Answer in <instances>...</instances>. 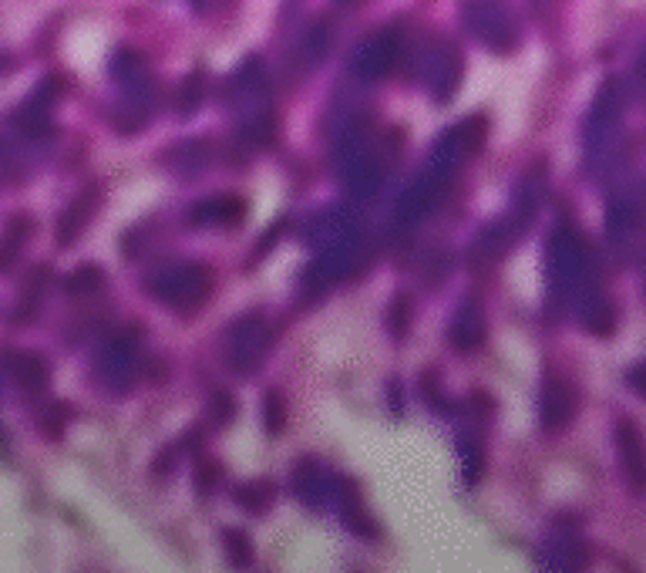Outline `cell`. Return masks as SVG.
I'll list each match as a JSON object with an SVG mask.
<instances>
[{
	"label": "cell",
	"instance_id": "obj_1",
	"mask_svg": "<svg viewBox=\"0 0 646 573\" xmlns=\"http://www.w3.org/2000/svg\"><path fill=\"white\" fill-rule=\"evenodd\" d=\"M589 277V250L576 229H556L549 244V284L556 294H573Z\"/></svg>",
	"mask_w": 646,
	"mask_h": 573
},
{
	"label": "cell",
	"instance_id": "obj_2",
	"mask_svg": "<svg viewBox=\"0 0 646 573\" xmlns=\"http://www.w3.org/2000/svg\"><path fill=\"white\" fill-rule=\"evenodd\" d=\"M152 294L179 310H192L199 307L209 294H212V274L202 264H182V267H169L166 274H159L152 280Z\"/></svg>",
	"mask_w": 646,
	"mask_h": 573
},
{
	"label": "cell",
	"instance_id": "obj_3",
	"mask_svg": "<svg viewBox=\"0 0 646 573\" xmlns=\"http://www.w3.org/2000/svg\"><path fill=\"white\" fill-rule=\"evenodd\" d=\"M267 348H270V327L264 324V317H246L232 327L226 355L236 372H252L264 362Z\"/></svg>",
	"mask_w": 646,
	"mask_h": 573
},
{
	"label": "cell",
	"instance_id": "obj_4",
	"mask_svg": "<svg viewBox=\"0 0 646 573\" xmlns=\"http://www.w3.org/2000/svg\"><path fill=\"white\" fill-rule=\"evenodd\" d=\"M468 28L491 48L508 51L515 48V28H511V14L505 11L501 0H475L468 4Z\"/></svg>",
	"mask_w": 646,
	"mask_h": 573
},
{
	"label": "cell",
	"instance_id": "obj_5",
	"mask_svg": "<svg viewBox=\"0 0 646 573\" xmlns=\"http://www.w3.org/2000/svg\"><path fill=\"white\" fill-rule=\"evenodd\" d=\"M616 458H619V470L629 490L646 493V438L629 418H619L616 425Z\"/></svg>",
	"mask_w": 646,
	"mask_h": 573
},
{
	"label": "cell",
	"instance_id": "obj_6",
	"mask_svg": "<svg viewBox=\"0 0 646 573\" xmlns=\"http://www.w3.org/2000/svg\"><path fill=\"white\" fill-rule=\"evenodd\" d=\"M398 58H401V38L395 31H380L364 41V48L354 58V68L360 78H380L398 65Z\"/></svg>",
	"mask_w": 646,
	"mask_h": 573
},
{
	"label": "cell",
	"instance_id": "obj_7",
	"mask_svg": "<svg viewBox=\"0 0 646 573\" xmlns=\"http://www.w3.org/2000/svg\"><path fill=\"white\" fill-rule=\"evenodd\" d=\"M539 412H543V425H546V432H556V428L569 425V422H573V415H576V395H573V388H569L563 378L549 375V378L543 382Z\"/></svg>",
	"mask_w": 646,
	"mask_h": 573
},
{
	"label": "cell",
	"instance_id": "obj_8",
	"mask_svg": "<svg viewBox=\"0 0 646 573\" xmlns=\"http://www.w3.org/2000/svg\"><path fill=\"white\" fill-rule=\"evenodd\" d=\"M546 573H586L589 566V546L579 536H556L543 550Z\"/></svg>",
	"mask_w": 646,
	"mask_h": 573
},
{
	"label": "cell",
	"instance_id": "obj_9",
	"mask_svg": "<svg viewBox=\"0 0 646 573\" xmlns=\"http://www.w3.org/2000/svg\"><path fill=\"white\" fill-rule=\"evenodd\" d=\"M458 81H461V55L448 45H438L428 61V88L435 91L438 101H448Z\"/></svg>",
	"mask_w": 646,
	"mask_h": 573
},
{
	"label": "cell",
	"instance_id": "obj_10",
	"mask_svg": "<svg viewBox=\"0 0 646 573\" xmlns=\"http://www.w3.org/2000/svg\"><path fill=\"white\" fill-rule=\"evenodd\" d=\"M95 206H98V189L95 186H88L81 196H74L71 199V206L61 213V219H58V240H61V247H68V244H74L78 240V234L81 229L91 223V216H95Z\"/></svg>",
	"mask_w": 646,
	"mask_h": 573
},
{
	"label": "cell",
	"instance_id": "obj_11",
	"mask_svg": "<svg viewBox=\"0 0 646 573\" xmlns=\"http://www.w3.org/2000/svg\"><path fill=\"white\" fill-rule=\"evenodd\" d=\"M242 213H246V202L239 196L222 192V196H212V199L196 202L192 213H189V219L199 223V226H232L236 219H242Z\"/></svg>",
	"mask_w": 646,
	"mask_h": 573
},
{
	"label": "cell",
	"instance_id": "obj_12",
	"mask_svg": "<svg viewBox=\"0 0 646 573\" xmlns=\"http://www.w3.org/2000/svg\"><path fill=\"white\" fill-rule=\"evenodd\" d=\"M485 337V314L478 300H465L455 310V324H451V340L458 352H475Z\"/></svg>",
	"mask_w": 646,
	"mask_h": 573
},
{
	"label": "cell",
	"instance_id": "obj_13",
	"mask_svg": "<svg viewBox=\"0 0 646 573\" xmlns=\"http://www.w3.org/2000/svg\"><path fill=\"white\" fill-rule=\"evenodd\" d=\"M31 229H34V219L31 216H14L8 223V229L0 234V270H11L14 267V260L21 257V250L31 240Z\"/></svg>",
	"mask_w": 646,
	"mask_h": 573
},
{
	"label": "cell",
	"instance_id": "obj_14",
	"mask_svg": "<svg viewBox=\"0 0 646 573\" xmlns=\"http://www.w3.org/2000/svg\"><path fill=\"white\" fill-rule=\"evenodd\" d=\"M344 176H347V189L354 196H370L380 186V166L374 159H364V156H354Z\"/></svg>",
	"mask_w": 646,
	"mask_h": 573
},
{
	"label": "cell",
	"instance_id": "obj_15",
	"mask_svg": "<svg viewBox=\"0 0 646 573\" xmlns=\"http://www.w3.org/2000/svg\"><path fill=\"white\" fill-rule=\"evenodd\" d=\"M583 324L593 330V334H609L613 324H616V314H613V304L603 300L599 294H593L583 307Z\"/></svg>",
	"mask_w": 646,
	"mask_h": 573
},
{
	"label": "cell",
	"instance_id": "obj_16",
	"mask_svg": "<svg viewBox=\"0 0 646 573\" xmlns=\"http://www.w3.org/2000/svg\"><path fill=\"white\" fill-rule=\"evenodd\" d=\"M636 219H639V209L626 199H616L606 213V226H609L613 237H629V229L636 226Z\"/></svg>",
	"mask_w": 646,
	"mask_h": 573
},
{
	"label": "cell",
	"instance_id": "obj_17",
	"mask_svg": "<svg viewBox=\"0 0 646 573\" xmlns=\"http://www.w3.org/2000/svg\"><path fill=\"white\" fill-rule=\"evenodd\" d=\"M18 378L28 392H41L48 385V365L41 355H21L18 358Z\"/></svg>",
	"mask_w": 646,
	"mask_h": 573
},
{
	"label": "cell",
	"instance_id": "obj_18",
	"mask_svg": "<svg viewBox=\"0 0 646 573\" xmlns=\"http://www.w3.org/2000/svg\"><path fill=\"white\" fill-rule=\"evenodd\" d=\"M206 88V75L202 71H196L186 85H182V101H179V115H192L199 105H202V91Z\"/></svg>",
	"mask_w": 646,
	"mask_h": 573
},
{
	"label": "cell",
	"instance_id": "obj_19",
	"mask_svg": "<svg viewBox=\"0 0 646 573\" xmlns=\"http://www.w3.org/2000/svg\"><path fill=\"white\" fill-rule=\"evenodd\" d=\"M222 543H226V550H229L232 566H249V560H252V546H249V540H246L239 530H226V533H222Z\"/></svg>",
	"mask_w": 646,
	"mask_h": 573
},
{
	"label": "cell",
	"instance_id": "obj_20",
	"mask_svg": "<svg viewBox=\"0 0 646 573\" xmlns=\"http://www.w3.org/2000/svg\"><path fill=\"white\" fill-rule=\"evenodd\" d=\"M270 486L267 483H252V486H246V490H239V506H246V510H252V513H260L267 503H270Z\"/></svg>",
	"mask_w": 646,
	"mask_h": 573
},
{
	"label": "cell",
	"instance_id": "obj_21",
	"mask_svg": "<svg viewBox=\"0 0 646 573\" xmlns=\"http://www.w3.org/2000/svg\"><path fill=\"white\" fill-rule=\"evenodd\" d=\"M264 415H267V428H270V432H280V428H284V422H287V405H284V395H280V392H267Z\"/></svg>",
	"mask_w": 646,
	"mask_h": 573
},
{
	"label": "cell",
	"instance_id": "obj_22",
	"mask_svg": "<svg viewBox=\"0 0 646 573\" xmlns=\"http://www.w3.org/2000/svg\"><path fill=\"white\" fill-rule=\"evenodd\" d=\"M461 458H465V480L475 483L478 480V470H481V452L475 442H461Z\"/></svg>",
	"mask_w": 646,
	"mask_h": 573
},
{
	"label": "cell",
	"instance_id": "obj_23",
	"mask_svg": "<svg viewBox=\"0 0 646 573\" xmlns=\"http://www.w3.org/2000/svg\"><path fill=\"white\" fill-rule=\"evenodd\" d=\"M68 287L78 294V290H95V287H101V274L95 270V267H85V270H78L71 280H68Z\"/></svg>",
	"mask_w": 646,
	"mask_h": 573
},
{
	"label": "cell",
	"instance_id": "obj_24",
	"mask_svg": "<svg viewBox=\"0 0 646 573\" xmlns=\"http://www.w3.org/2000/svg\"><path fill=\"white\" fill-rule=\"evenodd\" d=\"M629 385L646 398V365H636V368L629 372Z\"/></svg>",
	"mask_w": 646,
	"mask_h": 573
}]
</instances>
